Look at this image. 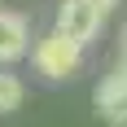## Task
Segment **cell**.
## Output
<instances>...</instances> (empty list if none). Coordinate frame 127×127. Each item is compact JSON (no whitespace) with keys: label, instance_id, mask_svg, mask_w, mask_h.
Listing matches in <instances>:
<instances>
[{"label":"cell","instance_id":"obj_1","mask_svg":"<svg viewBox=\"0 0 127 127\" xmlns=\"http://www.w3.org/2000/svg\"><path fill=\"white\" fill-rule=\"evenodd\" d=\"M31 62H35V70L48 79V83H66V79L79 75V66H83V48H79L75 39H66L62 31H48V35L35 39Z\"/></svg>","mask_w":127,"mask_h":127},{"label":"cell","instance_id":"obj_2","mask_svg":"<svg viewBox=\"0 0 127 127\" xmlns=\"http://www.w3.org/2000/svg\"><path fill=\"white\" fill-rule=\"evenodd\" d=\"M101 13L92 9L88 0H62V4H57V26H53V31H62L66 39H75L79 48H88L92 39H96V31H101Z\"/></svg>","mask_w":127,"mask_h":127},{"label":"cell","instance_id":"obj_3","mask_svg":"<svg viewBox=\"0 0 127 127\" xmlns=\"http://www.w3.org/2000/svg\"><path fill=\"white\" fill-rule=\"evenodd\" d=\"M92 105H96L101 123H110V127H127V70H123V66H114V70L96 83Z\"/></svg>","mask_w":127,"mask_h":127},{"label":"cell","instance_id":"obj_4","mask_svg":"<svg viewBox=\"0 0 127 127\" xmlns=\"http://www.w3.org/2000/svg\"><path fill=\"white\" fill-rule=\"evenodd\" d=\"M31 53V22L13 9H0V66Z\"/></svg>","mask_w":127,"mask_h":127},{"label":"cell","instance_id":"obj_5","mask_svg":"<svg viewBox=\"0 0 127 127\" xmlns=\"http://www.w3.org/2000/svg\"><path fill=\"white\" fill-rule=\"evenodd\" d=\"M26 101V83L13 70H0V114H13V110H22Z\"/></svg>","mask_w":127,"mask_h":127},{"label":"cell","instance_id":"obj_6","mask_svg":"<svg viewBox=\"0 0 127 127\" xmlns=\"http://www.w3.org/2000/svg\"><path fill=\"white\" fill-rule=\"evenodd\" d=\"M88 4H92V9H96V13H101V18H110V13L118 9V0H88Z\"/></svg>","mask_w":127,"mask_h":127}]
</instances>
